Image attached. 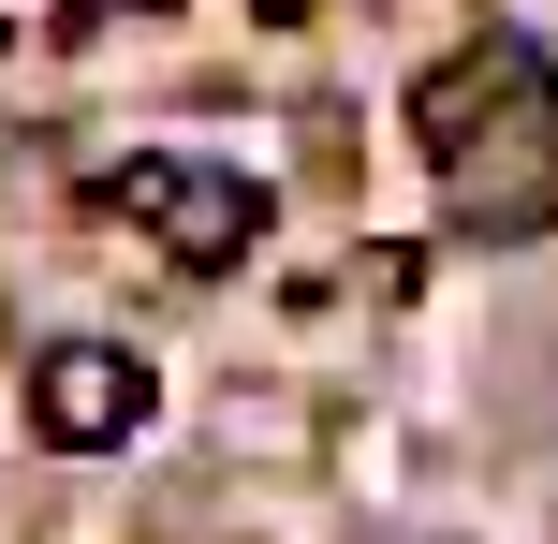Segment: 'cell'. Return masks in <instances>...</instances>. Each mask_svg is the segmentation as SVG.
<instances>
[{
  "instance_id": "cell-1",
  "label": "cell",
  "mask_w": 558,
  "mask_h": 544,
  "mask_svg": "<svg viewBox=\"0 0 558 544\" xmlns=\"http://www.w3.org/2000/svg\"><path fill=\"white\" fill-rule=\"evenodd\" d=\"M88 206L147 221L177 265H192V280H206V265H235V251L265 235V192H251V177H235V162H177V147H133V162H104V177H88Z\"/></svg>"
},
{
  "instance_id": "cell-2",
  "label": "cell",
  "mask_w": 558,
  "mask_h": 544,
  "mask_svg": "<svg viewBox=\"0 0 558 544\" xmlns=\"http://www.w3.org/2000/svg\"><path fill=\"white\" fill-rule=\"evenodd\" d=\"M29 427H45L59 457H118V442L147 427V368L118 339H45L29 353Z\"/></svg>"
},
{
  "instance_id": "cell-3",
  "label": "cell",
  "mask_w": 558,
  "mask_h": 544,
  "mask_svg": "<svg viewBox=\"0 0 558 544\" xmlns=\"http://www.w3.org/2000/svg\"><path fill=\"white\" fill-rule=\"evenodd\" d=\"M514 104H544V59L514 45V29H471L456 59H426V74H412V133L441 147V162H456L471 133H500Z\"/></svg>"
},
{
  "instance_id": "cell-4",
  "label": "cell",
  "mask_w": 558,
  "mask_h": 544,
  "mask_svg": "<svg viewBox=\"0 0 558 544\" xmlns=\"http://www.w3.org/2000/svg\"><path fill=\"white\" fill-rule=\"evenodd\" d=\"M456 221H471V235H530V221H558L544 118H500V133H471V147H456Z\"/></svg>"
},
{
  "instance_id": "cell-5",
  "label": "cell",
  "mask_w": 558,
  "mask_h": 544,
  "mask_svg": "<svg viewBox=\"0 0 558 544\" xmlns=\"http://www.w3.org/2000/svg\"><path fill=\"white\" fill-rule=\"evenodd\" d=\"M133 15H147V0H133Z\"/></svg>"
}]
</instances>
